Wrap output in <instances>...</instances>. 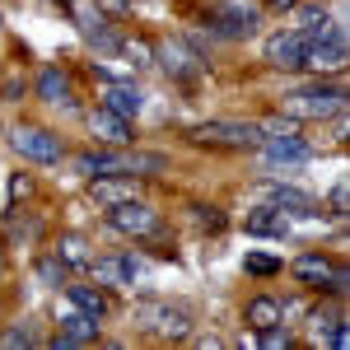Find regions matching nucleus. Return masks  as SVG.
Listing matches in <instances>:
<instances>
[{"label":"nucleus","mask_w":350,"mask_h":350,"mask_svg":"<svg viewBox=\"0 0 350 350\" xmlns=\"http://www.w3.org/2000/svg\"><path fill=\"white\" fill-rule=\"evenodd\" d=\"M346 108V94L332 89V84H313V89H295L280 98V112L295 117V122H327V117H341Z\"/></svg>","instance_id":"1"},{"label":"nucleus","mask_w":350,"mask_h":350,"mask_svg":"<svg viewBox=\"0 0 350 350\" xmlns=\"http://www.w3.org/2000/svg\"><path fill=\"white\" fill-rule=\"evenodd\" d=\"M135 327H140L145 336H159V341H187L191 336V313L178 308V304L150 299V304H135Z\"/></svg>","instance_id":"2"},{"label":"nucleus","mask_w":350,"mask_h":350,"mask_svg":"<svg viewBox=\"0 0 350 350\" xmlns=\"http://www.w3.org/2000/svg\"><path fill=\"white\" fill-rule=\"evenodd\" d=\"M187 135L211 150H257L262 145V126H252V122H196Z\"/></svg>","instance_id":"3"},{"label":"nucleus","mask_w":350,"mask_h":350,"mask_svg":"<svg viewBox=\"0 0 350 350\" xmlns=\"http://www.w3.org/2000/svg\"><path fill=\"white\" fill-rule=\"evenodd\" d=\"M108 224L117 229V234H131V239H150V234H159V211L154 206H145V201H117V206H108Z\"/></svg>","instance_id":"4"},{"label":"nucleus","mask_w":350,"mask_h":350,"mask_svg":"<svg viewBox=\"0 0 350 350\" xmlns=\"http://www.w3.org/2000/svg\"><path fill=\"white\" fill-rule=\"evenodd\" d=\"M304 66H308V70H318V75H336V70H346V33L332 24L323 38H308Z\"/></svg>","instance_id":"5"},{"label":"nucleus","mask_w":350,"mask_h":350,"mask_svg":"<svg viewBox=\"0 0 350 350\" xmlns=\"http://www.w3.org/2000/svg\"><path fill=\"white\" fill-rule=\"evenodd\" d=\"M10 145H14V154H24V159H33V163H56L66 154L61 135L47 131V126H19V131L10 135Z\"/></svg>","instance_id":"6"},{"label":"nucleus","mask_w":350,"mask_h":350,"mask_svg":"<svg viewBox=\"0 0 350 350\" xmlns=\"http://www.w3.org/2000/svg\"><path fill=\"white\" fill-rule=\"evenodd\" d=\"M295 280H299V285H308V290H332V295L346 290V271L332 267L323 252H304V257L295 262Z\"/></svg>","instance_id":"7"},{"label":"nucleus","mask_w":350,"mask_h":350,"mask_svg":"<svg viewBox=\"0 0 350 350\" xmlns=\"http://www.w3.org/2000/svg\"><path fill=\"white\" fill-rule=\"evenodd\" d=\"M304 52H308V33L304 28H280L267 38V61L275 70H304Z\"/></svg>","instance_id":"8"},{"label":"nucleus","mask_w":350,"mask_h":350,"mask_svg":"<svg viewBox=\"0 0 350 350\" xmlns=\"http://www.w3.org/2000/svg\"><path fill=\"white\" fill-rule=\"evenodd\" d=\"M211 28L219 38H252L257 33V10L243 5V0H219L211 10Z\"/></svg>","instance_id":"9"},{"label":"nucleus","mask_w":350,"mask_h":350,"mask_svg":"<svg viewBox=\"0 0 350 350\" xmlns=\"http://www.w3.org/2000/svg\"><path fill=\"white\" fill-rule=\"evenodd\" d=\"M262 154H267L271 168H280V163H304L308 159V145L299 140V131H275V135H262V145H257Z\"/></svg>","instance_id":"10"},{"label":"nucleus","mask_w":350,"mask_h":350,"mask_svg":"<svg viewBox=\"0 0 350 350\" xmlns=\"http://www.w3.org/2000/svg\"><path fill=\"white\" fill-rule=\"evenodd\" d=\"M89 131L98 135V145H112V150H126L131 145V126H126V117L112 108H94L89 112Z\"/></svg>","instance_id":"11"},{"label":"nucleus","mask_w":350,"mask_h":350,"mask_svg":"<svg viewBox=\"0 0 350 350\" xmlns=\"http://www.w3.org/2000/svg\"><path fill=\"white\" fill-rule=\"evenodd\" d=\"M262 201L271 211H280V215H318V201L295 187H262Z\"/></svg>","instance_id":"12"},{"label":"nucleus","mask_w":350,"mask_h":350,"mask_svg":"<svg viewBox=\"0 0 350 350\" xmlns=\"http://www.w3.org/2000/svg\"><path fill=\"white\" fill-rule=\"evenodd\" d=\"M89 341H98V318H89V313H66L61 318V336H56V346H89Z\"/></svg>","instance_id":"13"},{"label":"nucleus","mask_w":350,"mask_h":350,"mask_svg":"<svg viewBox=\"0 0 350 350\" xmlns=\"http://www.w3.org/2000/svg\"><path fill=\"white\" fill-rule=\"evenodd\" d=\"M159 61L168 66V75H178V80H201V56L187 52L183 42H168V47H159Z\"/></svg>","instance_id":"14"},{"label":"nucleus","mask_w":350,"mask_h":350,"mask_svg":"<svg viewBox=\"0 0 350 350\" xmlns=\"http://www.w3.org/2000/svg\"><path fill=\"white\" fill-rule=\"evenodd\" d=\"M140 103H145V98H140L135 84H126V80H108V84H103V108L122 112V117H135Z\"/></svg>","instance_id":"15"},{"label":"nucleus","mask_w":350,"mask_h":350,"mask_svg":"<svg viewBox=\"0 0 350 350\" xmlns=\"http://www.w3.org/2000/svg\"><path fill=\"white\" fill-rule=\"evenodd\" d=\"M89 267L98 271L103 285H131L135 275H140V262H135V257H98V262H89Z\"/></svg>","instance_id":"16"},{"label":"nucleus","mask_w":350,"mask_h":350,"mask_svg":"<svg viewBox=\"0 0 350 350\" xmlns=\"http://www.w3.org/2000/svg\"><path fill=\"white\" fill-rule=\"evenodd\" d=\"M89 187H94V196H98L103 206H117V201H131L135 196V187L126 183V173H98Z\"/></svg>","instance_id":"17"},{"label":"nucleus","mask_w":350,"mask_h":350,"mask_svg":"<svg viewBox=\"0 0 350 350\" xmlns=\"http://www.w3.org/2000/svg\"><path fill=\"white\" fill-rule=\"evenodd\" d=\"M70 304L80 308V313H89V318H108V295L103 290H94V285H70Z\"/></svg>","instance_id":"18"},{"label":"nucleus","mask_w":350,"mask_h":350,"mask_svg":"<svg viewBox=\"0 0 350 350\" xmlns=\"http://www.w3.org/2000/svg\"><path fill=\"white\" fill-rule=\"evenodd\" d=\"M38 98L42 103H70V80L61 70H42L38 75Z\"/></svg>","instance_id":"19"},{"label":"nucleus","mask_w":350,"mask_h":350,"mask_svg":"<svg viewBox=\"0 0 350 350\" xmlns=\"http://www.w3.org/2000/svg\"><path fill=\"white\" fill-rule=\"evenodd\" d=\"M275 323H280V304H275V299L257 295L247 304V327H252V332H267V327H275Z\"/></svg>","instance_id":"20"},{"label":"nucleus","mask_w":350,"mask_h":350,"mask_svg":"<svg viewBox=\"0 0 350 350\" xmlns=\"http://www.w3.org/2000/svg\"><path fill=\"white\" fill-rule=\"evenodd\" d=\"M56 257L66 262V267H89L94 257H89V243L80 239V234H61V243H56Z\"/></svg>","instance_id":"21"},{"label":"nucleus","mask_w":350,"mask_h":350,"mask_svg":"<svg viewBox=\"0 0 350 350\" xmlns=\"http://www.w3.org/2000/svg\"><path fill=\"white\" fill-rule=\"evenodd\" d=\"M295 10H299V28H304L308 38H323L327 28H332V19H327V10H323V5H304V0H299Z\"/></svg>","instance_id":"22"},{"label":"nucleus","mask_w":350,"mask_h":350,"mask_svg":"<svg viewBox=\"0 0 350 350\" xmlns=\"http://www.w3.org/2000/svg\"><path fill=\"white\" fill-rule=\"evenodd\" d=\"M247 229H252V234H285V219H280V211L262 206V211L247 215Z\"/></svg>","instance_id":"23"},{"label":"nucleus","mask_w":350,"mask_h":350,"mask_svg":"<svg viewBox=\"0 0 350 350\" xmlns=\"http://www.w3.org/2000/svg\"><path fill=\"white\" fill-rule=\"evenodd\" d=\"M247 271H252V275H275V271H280V262H275V257H267V252H247Z\"/></svg>","instance_id":"24"},{"label":"nucleus","mask_w":350,"mask_h":350,"mask_svg":"<svg viewBox=\"0 0 350 350\" xmlns=\"http://www.w3.org/2000/svg\"><path fill=\"white\" fill-rule=\"evenodd\" d=\"M38 275H42L47 285H61V280H66V262H61V257H47V262H38Z\"/></svg>","instance_id":"25"},{"label":"nucleus","mask_w":350,"mask_h":350,"mask_svg":"<svg viewBox=\"0 0 350 350\" xmlns=\"http://www.w3.org/2000/svg\"><path fill=\"white\" fill-rule=\"evenodd\" d=\"M262 346H271V350L290 346V332H280V323H275V327H267V332H262Z\"/></svg>","instance_id":"26"},{"label":"nucleus","mask_w":350,"mask_h":350,"mask_svg":"<svg viewBox=\"0 0 350 350\" xmlns=\"http://www.w3.org/2000/svg\"><path fill=\"white\" fill-rule=\"evenodd\" d=\"M5 346L14 350V346H33V332L28 327H14V332H5Z\"/></svg>","instance_id":"27"},{"label":"nucleus","mask_w":350,"mask_h":350,"mask_svg":"<svg viewBox=\"0 0 350 350\" xmlns=\"http://www.w3.org/2000/svg\"><path fill=\"white\" fill-rule=\"evenodd\" d=\"M94 5H98V10H108L112 19H122V14H126V10H131V5H126V0H94Z\"/></svg>","instance_id":"28"},{"label":"nucleus","mask_w":350,"mask_h":350,"mask_svg":"<svg viewBox=\"0 0 350 350\" xmlns=\"http://www.w3.org/2000/svg\"><path fill=\"white\" fill-rule=\"evenodd\" d=\"M122 52H126V56H135V66H145V61H150V47H145V42H126Z\"/></svg>","instance_id":"29"},{"label":"nucleus","mask_w":350,"mask_h":350,"mask_svg":"<svg viewBox=\"0 0 350 350\" xmlns=\"http://www.w3.org/2000/svg\"><path fill=\"white\" fill-rule=\"evenodd\" d=\"M196 219H201V224H211V229H219V224H224V219L215 215V206H196Z\"/></svg>","instance_id":"30"},{"label":"nucleus","mask_w":350,"mask_h":350,"mask_svg":"<svg viewBox=\"0 0 350 350\" xmlns=\"http://www.w3.org/2000/svg\"><path fill=\"white\" fill-rule=\"evenodd\" d=\"M28 191H33L28 178H10V196H28Z\"/></svg>","instance_id":"31"},{"label":"nucleus","mask_w":350,"mask_h":350,"mask_svg":"<svg viewBox=\"0 0 350 350\" xmlns=\"http://www.w3.org/2000/svg\"><path fill=\"white\" fill-rule=\"evenodd\" d=\"M332 215H346V187L332 191Z\"/></svg>","instance_id":"32"},{"label":"nucleus","mask_w":350,"mask_h":350,"mask_svg":"<svg viewBox=\"0 0 350 350\" xmlns=\"http://www.w3.org/2000/svg\"><path fill=\"white\" fill-rule=\"evenodd\" d=\"M267 5H271V10H295L299 0H267Z\"/></svg>","instance_id":"33"}]
</instances>
